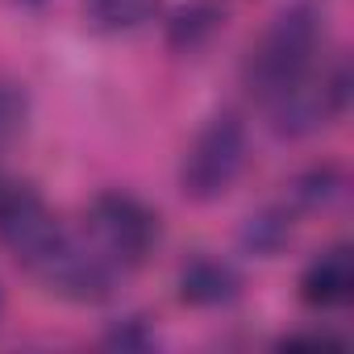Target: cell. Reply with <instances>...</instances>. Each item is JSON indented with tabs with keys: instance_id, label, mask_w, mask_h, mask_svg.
<instances>
[{
	"instance_id": "cell-1",
	"label": "cell",
	"mask_w": 354,
	"mask_h": 354,
	"mask_svg": "<svg viewBox=\"0 0 354 354\" xmlns=\"http://www.w3.org/2000/svg\"><path fill=\"white\" fill-rule=\"evenodd\" d=\"M325 59V0H292L246 59V88L271 100Z\"/></svg>"
},
{
	"instance_id": "cell-2",
	"label": "cell",
	"mask_w": 354,
	"mask_h": 354,
	"mask_svg": "<svg viewBox=\"0 0 354 354\" xmlns=\"http://www.w3.org/2000/svg\"><path fill=\"white\" fill-rule=\"evenodd\" d=\"M84 238L125 279L158 246V217L129 192H100L84 217Z\"/></svg>"
},
{
	"instance_id": "cell-3",
	"label": "cell",
	"mask_w": 354,
	"mask_h": 354,
	"mask_svg": "<svg viewBox=\"0 0 354 354\" xmlns=\"http://www.w3.org/2000/svg\"><path fill=\"white\" fill-rule=\"evenodd\" d=\"M346 92H350L346 63L342 59H333V63L321 59L308 75H300L283 92L263 100V109H267L271 129L279 138H304V133H317L321 125H329L346 109Z\"/></svg>"
},
{
	"instance_id": "cell-4",
	"label": "cell",
	"mask_w": 354,
	"mask_h": 354,
	"mask_svg": "<svg viewBox=\"0 0 354 354\" xmlns=\"http://www.w3.org/2000/svg\"><path fill=\"white\" fill-rule=\"evenodd\" d=\"M246 162V129L234 113L213 117L188 146L180 167V188L188 201H217L234 188L238 171Z\"/></svg>"
},
{
	"instance_id": "cell-5",
	"label": "cell",
	"mask_w": 354,
	"mask_h": 354,
	"mask_svg": "<svg viewBox=\"0 0 354 354\" xmlns=\"http://www.w3.org/2000/svg\"><path fill=\"white\" fill-rule=\"evenodd\" d=\"M63 221L46 209V201L26 188V184H0V242H5L17 263H26L30 271L55 250V242L63 238Z\"/></svg>"
},
{
	"instance_id": "cell-6",
	"label": "cell",
	"mask_w": 354,
	"mask_h": 354,
	"mask_svg": "<svg viewBox=\"0 0 354 354\" xmlns=\"http://www.w3.org/2000/svg\"><path fill=\"white\" fill-rule=\"evenodd\" d=\"M354 296V250L329 246L300 275V300L308 308H342Z\"/></svg>"
},
{
	"instance_id": "cell-7",
	"label": "cell",
	"mask_w": 354,
	"mask_h": 354,
	"mask_svg": "<svg viewBox=\"0 0 354 354\" xmlns=\"http://www.w3.org/2000/svg\"><path fill=\"white\" fill-rule=\"evenodd\" d=\"M238 292H242V279H238V271H234L230 263H221V259L201 254V259H192V263L180 271V296H184L188 304H196V308L230 304V300H238Z\"/></svg>"
},
{
	"instance_id": "cell-8",
	"label": "cell",
	"mask_w": 354,
	"mask_h": 354,
	"mask_svg": "<svg viewBox=\"0 0 354 354\" xmlns=\"http://www.w3.org/2000/svg\"><path fill=\"white\" fill-rule=\"evenodd\" d=\"M84 5H88V17H92L96 30L121 34V30L142 26L158 9V0H84Z\"/></svg>"
},
{
	"instance_id": "cell-9",
	"label": "cell",
	"mask_w": 354,
	"mask_h": 354,
	"mask_svg": "<svg viewBox=\"0 0 354 354\" xmlns=\"http://www.w3.org/2000/svg\"><path fill=\"white\" fill-rule=\"evenodd\" d=\"M292 209L283 205V209H267V213H259V217H250V225L242 230V242L254 250V254H275L288 238H292Z\"/></svg>"
},
{
	"instance_id": "cell-10",
	"label": "cell",
	"mask_w": 354,
	"mask_h": 354,
	"mask_svg": "<svg viewBox=\"0 0 354 354\" xmlns=\"http://www.w3.org/2000/svg\"><path fill=\"white\" fill-rule=\"evenodd\" d=\"M217 21H221V13L213 5H196V9L180 13V21H175V42H180V46H196L205 34L217 30Z\"/></svg>"
},
{
	"instance_id": "cell-11",
	"label": "cell",
	"mask_w": 354,
	"mask_h": 354,
	"mask_svg": "<svg viewBox=\"0 0 354 354\" xmlns=\"http://www.w3.org/2000/svg\"><path fill=\"white\" fill-rule=\"evenodd\" d=\"M21 117H26V100H21V92L9 88V84H0V138L13 133V129L21 125Z\"/></svg>"
},
{
	"instance_id": "cell-12",
	"label": "cell",
	"mask_w": 354,
	"mask_h": 354,
	"mask_svg": "<svg viewBox=\"0 0 354 354\" xmlns=\"http://www.w3.org/2000/svg\"><path fill=\"white\" fill-rule=\"evenodd\" d=\"M113 346H150L154 337L150 333H142V321L133 317V321H125V329H113V337H109Z\"/></svg>"
}]
</instances>
